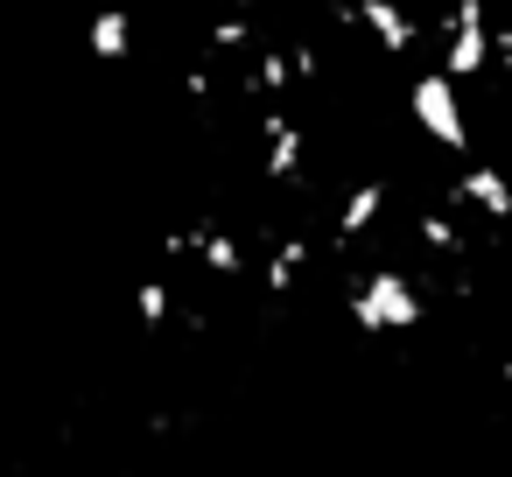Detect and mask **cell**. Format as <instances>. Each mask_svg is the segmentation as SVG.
<instances>
[{
  "mask_svg": "<svg viewBox=\"0 0 512 477\" xmlns=\"http://www.w3.org/2000/svg\"><path fill=\"white\" fill-rule=\"evenodd\" d=\"M449 50H442V78L463 85V78H484L491 71V0H449Z\"/></svg>",
  "mask_w": 512,
  "mask_h": 477,
  "instance_id": "obj_3",
  "label": "cell"
},
{
  "mask_svg": "<svg viewBox=\"0 0 512 477\" xmlns=\"http://www.w3.org/2000/svg\"><path fill=\"white\" fill-rule=\"evenodd\" d=\"M358 8V22L372 29V43H379V57H407L414 43H421V22L400 8V0H351Z\"/></svg>",
  "mask_w": 512,
  "mask_h": 477,
  "instance_id": "obj_5",
  "label": "cell"
},
{
  "mask_svg": "<svg viewBox=\"0 0 512 477\" xmlns=\"http://www.w3.org/2000/svg\"><path fill=\"white\" fill-rule=\"evenodd\" d=\"M449 204H477L491 225H505V232H512V176H505V169H491V162L463 169V176H456V190H449Z\"/></svg>",
  "mask_w": 512,
  "mask_h": 477,
  "instance_id": "obj_4",
  "label": "cell"
},
{
  "mask_svg": "<svg viewBox=\"0 0 512 477\" xmlns=\"http://www.w3.org/2000/svg\"><path fill=\"white\" fill-rule=\"evenodd\" d=\"M407 113H414V127H421L428 141H442L449 155H470V106H463V92H456L442 71H421V78H414Z\"/></svg>",
  "mask_w": 512,
  "mask_h": 477,
  "instance_id": "obj_2",
  "label": "cell"
},
{
  "mask_svg": "<svg viewBox=\"0 0 512 477\" xmlns=\"http://www.w3.org/2000/svg\"><path fill=\"white\" fill-rule=\"evenodd\" d=\"M379 211H386V183H379V176H365V183L344 197V211H337V246H358V239L379 225Z\"/></svg>",
  "mask_w": 512,
  "mask_h": 477,
  "instance_id": "obj_6",
  "label": "cell"
},
{
  "mask_svg": "<svg viewBox=\"0 0 512 477\" xmlns=\"http://www.w3.org/2000/svg\"><path fill=\"white\" fill-rule=\"evenodd\" d=\"M344 309H351V323H358L365 337H407V330L428 323V295H421V281L400 274V267L358 274L351 295H344Z\"/></svg>",
  "mask_w": 512,
  "mask_h": 477,
  "instance_id": "obj_1",
  "label": "cell"
},
{
  "mask_svg": "<svg viewBox=\"0 0 512 477\" xmlns=\"http://www.w3.org/2000/svg\"><path fill=\"white\" fill-rule=\"evenodd\" d=\"M414 239H421L428 253H442V260H470V232H463L449 211H421V218H414Z\"/></svg>",
  "mask_w": 512,
  "mask_h": 477,
  "instance_id": "obj_7",
  "label": "cell"
}]
</instances>
